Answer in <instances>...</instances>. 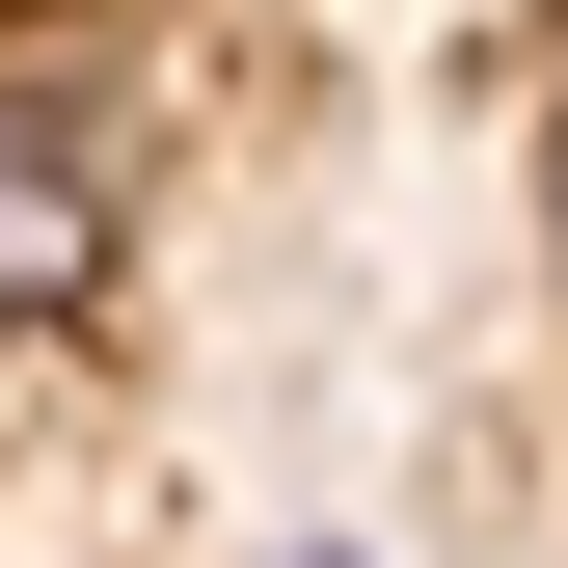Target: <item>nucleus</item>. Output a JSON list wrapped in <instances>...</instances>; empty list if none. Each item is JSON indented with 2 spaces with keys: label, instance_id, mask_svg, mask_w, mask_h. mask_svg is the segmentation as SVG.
<instances>
[{
  "label": "nucleus",
  "instance_id": "obj_1",
  "mask_svg": "<svg viewBox=\"0 0 568 568\" xmlns=\"http://www.w3.org/2000/svg\"><path fill=\"white\" fill-rule=\"evenodd\" d=\"M135 82L109 54H0V352H54V325H109V271H135Z\"/></svg>",
  "mask_w": 568,
  "mask_h": 568
},
{
  "label": "nucleus",
  "instance_id": "obj_2",
  "mask_svg": "<svg viewBox=\"0 0 568 568\" xmlns=\"http://www.w3.org/2000/svg\"><path fill=\"white\" fill-rule=\"evenodd\" d=\"M541 244H568V82H541Z\"/></svg>",
  "mask_w": 568,
  "mask_h": 568
},
{
  "label": "nucleus",
  "instance_id": "obj_3",
  "mask_svg": "<svg viewBox=\"0 0 568 568\" xmlns=\"http://www.w3.org/2000/svg\"><path fill=\"white\" fill-rule=\"evenodd\" d=\"M298 568H352V541H298Z\"/></svg>",
  "mask_w": 568,
  "mask_h": 568
}]
</instances>
